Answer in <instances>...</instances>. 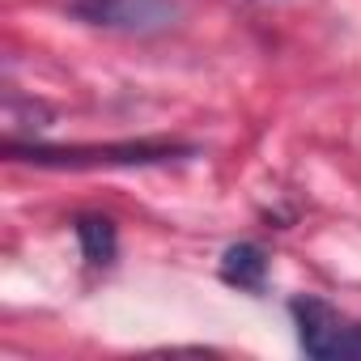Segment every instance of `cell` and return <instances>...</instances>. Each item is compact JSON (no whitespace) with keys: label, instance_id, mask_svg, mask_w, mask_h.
<instances>
[{"label":"cell","instance_id":"obj_5","mask_svg":"<svg viewBox=\"0 0 361 361\" xmlns=\"http://www.w3.org/2000/svg\"><path fill=\"white\" fill-rule=\"evenodd\" d=\"M73 230H77L81 255H85L94 268L115 264V255H119V230H115V221H111V217H102V213H81Z\"/></svg>","mask_w":361,"mask_h":361},{"label":"cell","instance_id":"obj_1","mask_svg":"<svg viewBox=\"0 0 361 361\" xmlns=\"http://www.w3.org/2000/svg\"><path fill=\"white\" fill-rule=\"evenodd\" d=\"M5 157L47 166V170H98V166H161L178 157H196L192 145L174 140H115V145H22L18 136L5 140Z\"/></svg>","mask_w":361,"mask_h":361},{"label":"cell","instance_id":"obj_4","mask_svg":"<svg viewBox=\"0 0 361 361\" xmlns=\"http://www.w3.org/2000/svg\"><path fill=\"white\" fill-rule=\"evenodd\" d=\"M221 281L247 293H259L268 281V251L259 243H234L221 255Z\"/></svg>","mask_w":361,"mask_h":361},{"label":"cell","instance_id":"obj_3","mask_svg":"<svg viewBox=\"0 0 361 361\" xmlns=\"http://www.w3.org/2000/svg\"><path fill=\"white\" fill-rule=\"evenodd\" d=\"M68 13L94 30L132 35V39H153L183 22L178 0H68Z\"/></svg>","mask_w":361,"mask_h":361},{"label":"cell","instance_id":"obj_2","mask_svg":"<svg viewBox=\"0 0 361 361\" xmlns=\"http://www.w3.org/2000/svg\"><path fill=\"white\" fill-rule=\"evenodd\" d=\"M289 314L298 323V344L314 361H361V319L340 314L323 298H293Z\"/></svg>","mask_w":361,"mask_h":361}]
</instances>
